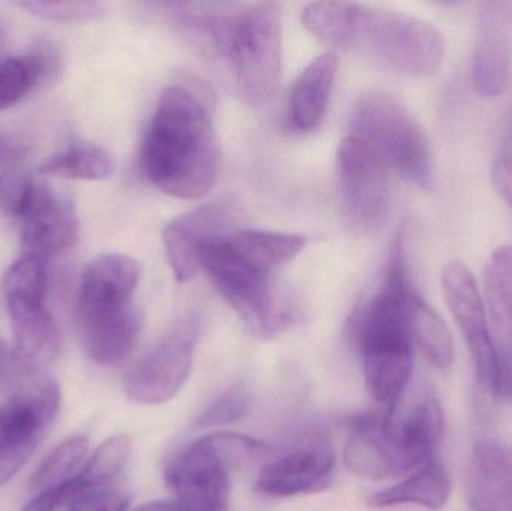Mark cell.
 Here are the masks:
<instances>
[{
  "label": "cell",
  "instance_id": "1",
  "mask_svg": "<svg viewBox=\"0 0 512 511\" xmlns=\"http://www.w3.org/2000/svg\"><path fill=\"white\" fill-rule=\"evenodd\" d=\"M182 32L218 63L249 105L271 98L282 74V15L276 2L167 3Z\"/></svg>",
  "mask_w": 512,
  "mask_h": 511
},
{
  "label": "cell",
  "instance_id": "2",
  "mask_svg": "<svg viewBox=\"0 0 512 511\" xmlns=\"http://www.w3.org/2000/svg\"><path fill=\"white\" fill-rule=\"evenodd\" d=\"M140 167L152 185L183 200L215 186L221 150L215 98L206 84L182 80L165 87L140 150Z\"/></svg>",
  "mask_w": 512,
  "mask_h": 511
},
{
  "label": "cell",
  "instance_id": "3",
  "mask_svg": "<svg viewBox=\"0 0 512 511\" xmlns=\"http://www.w3.org/2000/svg\"><path fill=\"white\" fill-rule=\"evenodd\" d=\"M415 296L405 243L399 234L388 252L378 285L352 312L348 323L349 338L360 353L367 390L387 413L399 407L411 380V308Z\"/></svg>",
  "mask_w": 512,
  "mask_h": 511
},
{
  "label": "cell",
  "instance_id": "4",
  "mask_svg": "<svg viewBox=\"0 0 512 511\" xmlns=\"http://www.w3.org/2000/svg\"><path fill=\"white\" fill-rule=\"evenodd\" d=\"M304 27L327 47L361 54L408 77H426L441 66V33L420 18L355 2H313Z\"/></svg>",
  "mask_w": 512,
  "mask_h": 511
},
{
  "label": "cell",
  "instance_id": "5",
  "mask_svg": "<svg viewBox=\"0 0 512 511\" xmlns=\"http://www.w3.org/2000/svg\"><path fill=\"white\" fill-rule=\"evenodd\" d=\"M348 441L343 462L360 479L405 477L432 461L444 434V414L432 392H421L393 413L369 411L346 419Z\"/></svg>",
  "mask_w": 512,
  "mask_h": 511
},
{
  "label": "cell",
  "instance_id": "6",
  "mask_svg": "<svg viewBox=\"0 0 512 511\" xmlns=\"http://www.w3.org/2000/svg\"><path fill=\"white\" fill-rule=\"evenodd\" d=\"M140 276V264L123 254L95 258L81 276L78 327L87 356L98 365H117L137 342L141 314L134 297Z\"/></svg>",
  "mask_w": 512,
  "mask_h": 511
},
{
  "label": "cell",
  "instance_id": "7",
  "mask_svg": "<svg viewBox=\"0 0 512 511\" xmlns=\"http://www.w3.org/2000/svg\"><path fill=\"white\" fill-rule=\"evenodd\" d=\"M200 263L252 335L270 339L291 326L294 311L277 296L273 272L239 257L228 245L227 234L209 240L201 248Z\"/></svg>",
  "mask_w": 512,
  "mask_h": 511
},
{
  "label": "cell",
  "instance_id": "8",
  "mask_svg": "<svg viewBox=\"0 0 512 511\" xmlns=\"http://www.w3.org/2000/svg\"><path fill=\"white\" fill-rule=\"evenodd\" d=\"M351 135L363 140L381 161L421 189L433 182L429 138L417 119L391 96H363L352 111Z\"/></svg>",
  "mask_w": 512,
  "mask_h": 511
},
{
  "label": "cell",
  "instance_id": "9",
  "mask_svg": "<svg viewBox=\"0 0 512 511\" xmlns=\"http://www.w3.org/2000/svg\"><path fill=\"white\" fill-rule=\"evenodd\" d=\"M268 453L264 441L216 432L177 452L165 465L164 480L173 495L230 501L231 471L261 461Z\"/></svg>",
  "mask_w": 512,
  "mask_h": 511
},
{
  "label": "cell",
  "instance_id": "10",
  "mask_svg": "<svg viewBox=\"0 0 512 511\" xmlns=\"http://www.w3.org/2000/svg\"><path fill=\"white\" fill-rule=\"evenodd\" d=\"M59 408V384L41 372L27 378L0 404V488L32 458Z\"/></svg>",
  "mask_w": 512,
  "mask_h": 511
},
{
  "label": "cell",
  "instance_id": "11",
  "mask_svg": "<svg viewBox=\"0 0 512 511\" xmlns=\"http://www.w3.org/2000/svg\"><path fill=\"white\" fill-rule=\"evenodd\" d=\"M195 336V321H185L143 354L126 374L128 398L143 405H161L176 398L191 375Z\"/></svg>",
  "mask_w": 512,
  "mask_h": 511
},
{
  "label": "cell",
  "instance_id": "12",
  "mask_svg": "<svg viewBox=\"0 0 512 511\" xmlns=\"http://www.w3.org/2000/svg\"><path fill=\"white\" fill-rule=\"evenodd\" d=\"M340 198L355 224L376 230L390 213L387 165L355 135L343 138L337 150Z\"/></svg>",
  "mask_w": 512,
  "mask_h": 511
},
{
  "label": "cell",
  "instance_id": "13",
  "mask_svg": "<svg viewBox=\"0 0 512 511\" xmlns=\"http://www.w3.org/2000/svg\"><path fill=\"white\" fill-rule=\"evenodd\" d=\"M442 290L460 333L471 350L478 383L495 393V362L489 318L474 276L462 263L448 264L442 275Z\"/></svg>",
  "mask_w": 512,
  "mask_h": 511
},
{
  "label": "cell",
  "instance_id": "14",
  "mask_svg": "<svg viewBox=\"0 0 512 511\" xmlns=\"http://www.w3.org/2000/svg\"><path fill=\"white\" fill-rule=\"evenodd\" d=\"M237 219L233 200L219 198L203 204L165 227L164 245L174 276L180 284L192 281L201 269V248L209 240L231 233Z\"/></svg>",
  "mask_w": 512,
  "mask_h": 511
},
{
  "label": "cell",
  "instance_id": "15",
  "mask_svg": "<svg viewBox=\"0 0 512 511\" xmlns=\"http://www.w3.org/2000/svg\"><path fill=\"white\" fill-rule=\"evenodd\" d=\"M512 69V2L478 6L472 80L484 98H498L510 84Z\"/></svg>",
  "mask_w": 512,
  "mask_h": 511
},
{
  "label": "cell",
  "instance_id": "16",
  "mask_svg": "<svg viewBox=\"0 0 512 511\" xmlns=\"http://www.w3.org/2000/svg\"><path fill=\"white\" fill-rule=\"evenodd\" d=\"M18 221L24 254L50 258L72 248L80 237L74 204L45 182H36L32 201Z\"/></svg>",
  "mask_w": 512,
  "mask_h": 511
},
{
  "label": "cell",
  "instance_id": "17",
  "mask_svg": "<svg viewBox=\"0 0 512 511\" xmlns=\"http://www.w3.org/2000/svg\"><path fill=\"white\" fill-rule=\"evenodd\" d=\"M336 461L327 444L292 450L259 471L255 491L270 498L315 494L330 485Z\"/></svg>",
  "mask_w": 512,
  "mask_h": 511
},
{
  "label": "cell",
  "instance_id": "18",
  "mask_svg": "<svg viewBox=\"0 0 512 511\" xmlns=\"http://www.w3.org/2000/svg\"><path fill=\"white\" fill-rule=\"evenodd\" d=\"M466 497L474 511H512V449L481 440L472 450Z\"/></svg>",
  "mask_w": 512,
  "mask_h": 511
},
{
  "label": "cell",
  "instance_id": "19",
  "mask_svg": "<svg viewBox=\"0 0 512 511\" xmlns=\"http://www.w3.org/2000/svg\"><path fill=\"white\" fill-rule=\"evenodd\" d=\"M6 306L14 332L17 359L30 368L54 362L60 350V335L44 300L9 297Z\"/></svg>",
  "mask_w": 512,
  "mask_h": 511
},
{
  "label": "cell",
  "instance_id": "20",
  "mask_svg": "<svg viewBox=\"0 0 512 511\" xmlns=\"http://www.w3.org/2000/svg\"><path fill=\"white\" fill-rule=\"evenodd\" d=\"M339 57L327 51L316 57L298 75L289 93L286 123L298 134L315 131L327 113L336 80Z\"/></svg>",
  "mask_w": 512,
  "mask_h": 511
},
{
  "label": "cell",
  "instance_id": "21",
  "mask_svg": "<svg viewBox=\"0 0 512 511\" xmlns=\"http://www.w3.org/2000/svg\"><path fill=\"white\" fill-rule=\"evenodd\" d=\"M450 494L451 480L447 468L433 458L402 482L373 494L367 504L373 509L414 504L424 509L441 510L448 503Z\"/></svg>",
  "mask_w": 512,
  "mask_h": 511
},
{
  "label": "cell",
  "instance_id": "22",
  "mask_svg": "<svg viewBox=\"0 0 512 511\" xmlns=\"http://www.w3.org/2000/svg\"><path fill=\"white\" fill-rule=\"evenodd\" d=\"M484 288L495 362V393L512 401V296L489 278H484Z\"/></svg>",
  "mask_w": 512,
  "mask_h": 511
},
{
  "label": "cell",
  "instance_id": "23",
  "mask_svg": "<svg viewBox=\"0 0 512 511\" xmlns=\"http://www.w3.org/2000/svg\"><path fill=\"white\" fill-rule=\"evenodd\" d=\"M227 242L243 260L268 272L297 257L307 245L301 234L262 230L231 231Z\"/></svg>",
  "mask_w": 512,
  "mask_h": 511
},
{
  "label": "cell",
  "instance_id": "24",
  "mask_svg": "<svg viewBox=\"0 0 512 511\" xmlns=\"http://www.w3.org/2000/svg\"><path fill=\"white\" fill-rule=\"evenodd\" d=\"M42 176L72 180H105L114 173V161L98 144L74 143L39 165Z\"/></svg>",
  "mask_w": 512,
  "mask_h": 511
},
{
  "label": "cell",
  "instance_id": "25",
  "mask_svg": "<svg viewBox=\"0 0 512 511\" xmlns=\"http://www.w3.org/2000/svg\"><path fill=\"white\" fill-rule=\"evenodd\" d=\"M411 330L414 344L432 365L447 369L454 362V341L445 321L420 296L411 308Z\"/></svg>",
  "mask_w": 512,
  "mask_h": 511
},
{
  "label": "cell",
  "instance_id": "26",
  "mask_svg": "<svg viewBox=\"0 0 512 511\" xmlns=\"http://www.w3.org/2000/svg\"><path fill=\"white\" fill-rule=\"evenodd\" d=\"M50 62L42 53L18 54L0 60V111L14 107L48 75Z\"/></svg>",
  "mask_w": 512,
  "mask_h": 511
},
{
  "label": "cell",
  "instance_id": "27",
  "mask_svg": "<svg viewBox=\"0 0 512 511\" xmlns=\"http://www.w3.org/2000/svg\"><path fill=\"white\" fill-rule=\"evenodd\" d=\"M132 443L128 435L108 438L98 447L80 476L74 477L78 497L87 492L107 489L122 473L131 458Z\"/></svg>",
  "mask_w": 512,
  "mask_h": 511
},
{
  "label": "cell",
  "instance_id": "28",
  "mask_svg": "<svg viewBox=\"0 0 512 511\" xmlns=\"http://www.w3.org/2000/svg\"><path fill=\"white\" fill-rule=\"evenodd\" d=\"M89 444V438L77 435L54 447L33 474L30 489L35 492L47 491L74 479L71 474L83 461Z\"/></svg>",
  "mask_w": 512,
  "mask_h": 511
},
{
  "label": "cell",
  "instance_id": "29",
  "mask_svg": "<svg viewBox=\"0 0 512 511\" xmlns=\"http://www.w3.org/2000/svg\"><path fill=\"white\" fill-rule=\"evenodd\" d=\"M48 290V258L23 254L3 276V293L9 297L44 300Z\"/></svg>",
  "mask_w": 512,
  "mask_h": 511
},
{
  "label": "cell",
  "instance_id": "30",
  "mask_svg": "<svg viewBox=\"0 0 512 511\" xmlns=\"http://www.w3.org/2000/svg\"><path fill=\"white\" fill-rule=\"evenodd\" d=\"M251 404L252 398L249 390L242 384H236L198 414L195 426L201 429H210L234 425L249 413Z\"/></svg>",
  "mask_w": 512,
  "mask_h": 511
},
{
  "label": "cell",
  "instance_id": "31",
  "mask_svg": "<svg viewBox=\"0 0 512 511\" xmlns=\"http://www.w3.org/2000/svg\"><path fill=\"white\" fill-rule=\"evenodd\" d=\"M21 8L29 11L36 17L50 21H62V23H81V21L98 20L105 14V8L99 2H32L18 3Z\"/></svg>",
  "mask_w": 512,
  "mask_h": 511
},
{
  "label": "cell",
  "instance_id": "32",
  "mask_svg": "<svg viewBox=\"0 0 512 511\" xmlns=\"http://www.w3.org/2000/svg\"><path fill=\"white\" fill-rule=\"evenodd\" d=\"M36 180L17 170L0 173V209L11 218L20 219L35 194Z\"/></svg>",
  "mask_w": 512,
  "mask_h": 511
},
{
  "label": "cell",
  "instance_id": "33",
  "mask_svg": "<svg viewBox=\"0 0 512 511\" xmlns=\"http://www.w3.org/2000/svg\"><path fill=\"white\" fill-rule=\"evenodd\" d=\"M493 183L512 207V119L502 135L492 168Z\"/></svg>",
  "mask_w": 512,
  "mask_h": 511
},
{
  "label": "cell",
  "instance_id": "34",
  "mask_svg": "<svg viewBox=\"0 0 512 511\" xmlns=\"http://www.w3.org/2000/svg\"><path fill=\"white\" fill-rule=\"evenodd\" d=\"M128 507V495L111 489H99L81 495L69 504L66 511H126Z\"/></svg>",
  "mask_w": 512,
  "mask_h": 511
},
{
  "label": "cell",
  "instance_id": "35",
  "mask_svg": "<svg viewBox=\"0 0 512 511\" xmlns=\"http://www.w3.org/2000/svg\"><path fill=\"white\" fill-rule=\"evenodd\" d=\"M230 501L201 500V498L173 497L150 501L132 511H228Z\"/></svg>",
  "mask_w": 512,
  "mask_h": 511
},
{
  "label": "cell",
  "instance_id": "36",
  "mask_svg": "<svg viewBox=\"0 0 512 511\" xmlns=\"http://www.w3.org/2000/svg\"><path fill=\"white\" fill-rule=\"evenodd\" d=\"M78 497L74 480L63 483L57 488L38 492L35 498L21 511H56L63 504H71Z\"/></svg>",
  "mask_w": 512,
  "mask_h": 511
},
{
  "label": "cell",
  "instance_id": "37",
  "mask_svg": "<svg viewBox=\"0 0 512 511\" xmlns=\"http://www.w3.org/2000/svg\"><path fill=\"white\" fill-rule=\"evenodd\" d=\"M484 278L498 282L512 296V243L501 246L493 252L484 272Z\"/></svg>",
  "mask_w": 512,
  "mask_h": 511
},
{
  "label": "cell",
  "instance_id": "38",
  "mask_svg": "<svg viewBox=\"0 0 512 511\" xmlns=\"http://www.w3.org/2000/svg\"><path fill=\"white\" fill-rule=\"evenodd\" d=\"M23 158V150L14 144L0 140V167L11 168Z\"/></svg>",
  "mask_w": 512,
  "mask_h": 511
},
{
  "label": "cell",
  "instance_id": "39",
  "mask_svg": "<svg viewBox=\"0 0 512 511\" xmlns=\"http://www.w3.org/2000/svg\"><path fill=\"white\" fill-rule=\"evenodd\" d=\"M5 345H3V342L0 341V372H2L3 363H5Z\"/></svg>",
  "mask_w": 512,
  "mask_h": 511
}]
</instances>
